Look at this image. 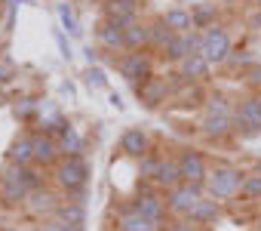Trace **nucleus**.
Returning a JSON list of instances; mask_svg holds the SVG:
<instances>
[{"label": "nucleus", "mask_w": 261, "mask_h": 231, "mask_svg": "<svg viewBox=\"0 0 261 231\" xmlns=\"http://www.w3.org/2000/svg\"><path fill=\"white\" fill-rule=\"evenodd\" d=\"M178 167H181V179L191 185H206L209 170H212L209 160L203 157V151H197V148H185L178 154Z\"/></svg>", "instance_id": "8"}, {"label": "nucleus", "mask_w": 261, "mask_h": 231, "mask_svg": "<svg viewBox=\"0 0 261 231\" xmlns=\"http://www.w3.org/2000/svg\"><path fill=\"white\" fill-rule=\"evenodd\" d=\"M255 10H261V0H255Z\"/></svg>", "instance_id": "41"}, {"label": "nucleus", "mask_w": 261, "mask_h": 231, "mask_svg": "<svg viewBox=\"0 0 261 231\" xmlns=\"http://www.w3.org/2000/svg\"><path fill=\"white\" fill-rule=\"evenodd\" d=\"M10 231H13V228H10Z\"/></svg>", "instance_id": "45"}, {"label": "nucleus", "mask_w": 261, "mask_h": 231, "mask_svg": "<svg viewBox=\"0 0 261 231\" xmlns=\"http://www.w3.org/2000/svg\"><path fill=\"white\" fill-rule=\"evenodd\" d=\"M178 74H181L185 80H191V83H206L209 74H212V65H209L200 53H194V56H188V59L178 65Z\"/></svg>", "instance_id": "18"}, {"label": "nucleus", "mask_w": 261, "mask_h": 231, "mask_svg": "<svg viewBox=\"0 0 261 231\" xmlns=\"http://www.w3.org/2000/svg\"><path fill=\"white\" fill-rule=\"evenodd\" d=\"M56 219H62L65 225H74V228H83L86 225V206L83 200H62L59 210H56Z\"/></svg>", "instance_id": "24"}, {"label": "nucleus", "mask_w": 261, "mask_h": 231, "mask_svg": "<svg viewBox=\"0 0 261 231\" xmlns=\"http://www.w3.org/2000/svg\"><path fill=\"white\" fill-rule=\"evenodd\" d=\"M0 231H10V228H0Z\"/></svg>", "instance_id": "44"}, {"label": "nucleus", "mask_w": 261, "mask_h": 231, "mask_svg": "<svg viewBox=\"0 0 261 231\" xmlns=\"http://www.w3.org/2000/svg\"><path fill=\"white\" fill-rule=\"evenodd\" d=\"M142 216H148V219H154L157 225H163L166 228V219H169V206H166V194H160V188H154V185H142L139 188V194L129 200Z\"/></svg>", "instance_id": "7"}, {"label": "nucleus", "mask_w": 261, "mask_h": 231, "mask_svg": "<svg viewBox=\"0 0 261 231\" xmlns=\"http://www.w3.org/2000/svg\"><path fill=\"white\" fill-rule=\"evenodd\" d=\"M53 179H56L59 191H65L68 197L80 200V194H83L86 185H89V164L83 160V154H77V157H68V154H65V157L53 167Z\"/></svg>", "instance_id": "1"}, {"label": "nucleus", "mask_w": 261, "mask_h": 231, "mask_svg": "<svg viewBox=\"0 0 261 231\" xmlns=\"http://www.w3.org/2000/svg\"><path fill=\"white\" fill-rule=\"evenodd\" d=\"M101 16L126 28L139 22V0H101Z\"/></svg>", "instance_id": "13"}, {"label": "nucleus", "mask_w": 261, "mask_h": 231, "mask_svg": "<svg viewBox=\"0 0 261 231\" xmlns=\"http://www.w3.org/2000/svg\"><path fill=\"white\" fill-rule=\"evenodd\" d=\"M224 4H233V0H224Z\"/></svg>", "instance_id": "43"}, {"label": "nucleus", "mask_w": 261, "mask_h": 231, "mask_svg": "<svg viewBox=\"0 0 261 231\" xmlns=\"http://www.w3.org/2000/svg\"><path fill=\"white\" fill-rule=\"evenodd\" d=\"M200 231H203V228H200Z\"/></svg>", "instance_id": "46"}, {"label": "nucleus", "mask_w": 261, "mask_h": 231, "mask_svg": "<svg viewBox=\"0 0 261 231\" xmlns=\"http://www.w3.org/2000/svg\"><path fill=\"white\" fill-rule=\"evenodd\" d=\"M120 151H123L126 157H133V160H142L145 154L154 151L151 133L142 130V127H129V130H123V136H120Z\"/></svg>", "instance_id": "9"}, {"label": "nucleus", "mask_w": 261, "mask_h": 231, "mask_svg": "<svg viewBox=\"0 0 261 231\" xmlns=\"http://www.w3.org/2000/svg\"><path fill=\"white\" fill-rule=\"evenodd\" d=\"M117 71H120V77L126 83H133V86H142L151 77H157L154 74V59L148 53H123L117 59Z\"/></svg>", "instance_id": "4"}, {"label": "nucleus", "mask_w": 261, "mask_h": 231, "mask_svg": "<svg viewBox=\"0 0 261 231\" xmlns=\"http://www.w3.org/2000/svg\"><path fill=\"white\" fill-rule=\"evenodd\" d=\"M240 197L249 200V203H258V200H261V173H246Z\"/></svg>", "instance_id": "31"}, {"label": "nucleus", "mask_w": 261, "mask_h": 231, "mask_svg": "<svg viewBox=\"0 0 261 231\" xmlns=\"http://www.w3.org/2000/svg\"><path fill=\"white\" fill-rule=\"evenodd\" d=\"M233 127L243 136H258L261 133V93H249L237 102Z\"/></svg>", "instance_id": "6"}, {"label": "nucleus", "mask_w": 261, "mask_h": 231, "mask_svg": "<svg viewBox=\"0 0 261 231\" xmlns=\"http://www.w3.org/2000/svg\"><path fill=\"white\" fill-rule=\"evenodd\" d=\"M200 56L209 65H227V59L233 56V40L227 34V28L212 25L203 31V43H200Z\"/></svg>", "instance_id": "3"}, {"label": "nucleus", "mask_w": 261, "mask_h": 231, "mask_svg": "<svg viewBox=\"0 0 261 231\" xmlns=\"http://www.w3.org/2000/svg\"><path fill=\"white\" fill-rule=\"evenodd\" d=\"M56 13H59V22H62V31H68L71 37H77L83 28H80V19H77V13H74V4H68V0H62V4L56 7Z\"/></svg>", "instance_id": "26"}, {"label": "nucleus", "mask_w": 261, "mask_h": 231, "mask_svg": "<svg viewBox=\"0 0 261 231\" xmlns=\"http://www.w3.org/2000/svg\"><path fill=\"white\" fill-rule=\"evenodd\" d=\"M126 53H145L151 50V37H148V22H133L126 25Z\"/></svg>", "instance_id": "23"}, {"label": "nucleus", "mask_w": 261, "mask_h": 231, "mask_svg": "<svg viewBox=\"0 0 261 231\" xmlns=\"http://www.w3.org/2000/svg\"><path fill=\"white\" fill-rule=\"evenodd\" d=\"M7 77H10V65L0 62V80H7Z\"/></svg>", "instance_id": "39"}, {"label": "nucleus", "mask_w": 261, "mask_h": 231, "mask_svg": "<svg viewBox=\"0 0 261 231\" xmlns=\"http://www.w3.org/2000/svg\"><path fill=\"white\" fill-rule=\"evenodd\" d=\"M136 96H139V102L148 108V111H157L172 93H169V83L163 80V77H151L148 83H142V86H136Z\"/></svg>", "instance_id": "15"}, {"label": "nucleus", "mask_w": 261, "mask_h": 231, "mask_svg": "<svg viewBox=\"0 0 261 231\" xmlns=\"http://www.w3.org/2000/svg\"><path fill=\"white\" fill-rule=\"evenodd\" d=\"M160 160H163V154H157V151H151V154H145V157L139 160V176H142V182H151V185H154V179H157V173H160Z\"/></svg>", "instance_id": "30"}, {"label": "nucleus", "mask_w": 261, "mask_h": 231, "mask_svg": "<svg viewBox=\"0 0 261 231\" xmlns=\"http://www.w3.org/2000/svg\"><path fill=\"white\" fill-rule=\"evenodd\" d=\"M40 231H83V228L65 225L62 219H56V216H53V219H43V222H40Z\"/></svg>", "instance_id": "34"}, {"label": "nucleus", "mask_w": 261, "mask_h": 231, "mask_svg": "<svg viewBox=\"0 0 261 231\" xmlns=\"http://www.w3.org/2000/svg\"><path fill=\"white\" fill-rule=\"evenodd\" d=\"M218 219H221V203H218V200H212V197H203V200L194 206V213L188 216V222H191V225H197V228L215 225Z\"/></svg>", "instance_id": "20"}, {"label": "nucleus", "mask_w": 261, "mask_h": 231, "mask_svg": "<svg viewBox=\"0 0 261 231\" xmlns=\"http://www.w3.org/2000/svg\"><path fill=\"white\" fill-rule=\"evenodd\" d=\"M206 197V188L203 185H191V182H181L175 185L172 191H166V206H169V216L175 219H188L194 213V206Z\"/></svg>", "instance_id": "5"}, {"label": "nucleus", "mask_w": 261, "mask_h": 231, "mask_svg": "<svg viewBox=\"0 0 261 231\" xmlns=\"http://www.w3.org/2000/svg\"><path fill=\"white\" fill-rule=\"evenodd\" d=\"M255 173H261V160H258V170H255Z\"/></svg>", "instance_id": "42"}, {"label": "nucleus", "mask_w": 261, "mask_h": 231, "mask_svg": "<svg viewBox=\"0 0 261 231\" xmlns=\"http://www.w3.org/2000/svg\"><path fill=\"white\" fill-rule=\"evenodd\" d=\"M246 86L252 93H261V62H255L249 71H246Z\"/></svg>", "instance_id": "33"}, {"label": "nucleus", "mask_w": 261, "mask_h": 231, "mask_svg": "<svg viewBox=\"0 0 261 231\" xmlns=\"http://www.w3.org/2000/svg\"><path fill=\"white\" fill-rule=\"evenodd\" d=\"M83 83L95 93V89H105L108 86V74L98 68V65H86V71H83Z\"/></svg>", "instance_id": "32"}, {"label": "nucleus", "mask_w": 261, "mask_h": 231, "mask_svg": "<svg viewBox=\"0 0 261 231\" xmlns=\"http://www.w3.org/2000/svg\"><path fill=\"white\" fill-rule=\"evenodd\" d=\"M56 43H59L62 56H65V59H71V47H68V40H65V31H56Z\"/></svg>", "instance_id": "36"}, {"label": "nucleus", "mask_w": 261, "mask_h": 231, "mask_svg": "<svg viewBox=\"0 0 261 231\" xmlns=\"http://www.w3.org/2000/svg\"><path fill=\"white\" fill-rule=\"evenodd\" d=\"M255 225H258V231H261V213H258V219H255Z\"/></svg>", "instance_id": "40"}, {"label": "nucleus", "mask_w": 261, "mask_h": 231, "mask_svg": "<svg viewBox=\"0 0 261 231\" xmlns=\"http://www.w3.org/2000/svg\"><path fill=\"white\" fill-rule=\"evenodd\" d=\"M31 111H34V102H31V99H25L22 105H16V114H22V118H28Z\"/></svg>", "instance_id": "37"}, {"label": "nucleus", "mask_w": 261, "mask_h": 231, "mask_svg": "<svg viewBox=\"0 0 261 231\" xmlns=\"http://www.w3.org/2000/svg\"><path fill=\"white\" fill-rule=\"evenodd\" d=\"M185 179H181V167H178V157H163L160 160V173H157V179H154V188H160V191H172L175 185H181Z\"/></svg>", "instance_id": "19"}, {"label": "nucleus", "mask_w": 261, "mask_h": 231, "mask_svg": "<svg viewBox=\"0 0 261 231\" xmlns=\"http://www.w3.org/2000/svg\"><path fill=\"white\" fill-rule=\"evenodd\" d=\"M191 16H194V28H197V31H206V28L218 25L212 4H194V7H191Z\"/></svg>", "instance_id": "29"}, {"label": "nucleus", "mask_w": 261, "mask_h": 231, "mask_svg": "<svg viewBox=\"0 0 261 231\" xmlns=\"http://www.w3.org/2000/svg\"><path fill=\"white\" fill-rule=\"evenodd\" d=\"M166 231H200L197 225H191L188 219H178V222H169V228Z\"/></svg>", "instance_id": "35"}, {"label": "nucleus", "mask_w": 261, "mask_h": 231, "mask_svg": "<svg viewBox=\"0 0 261 231\" xmlns=\"http://www.w3.org/2000/svg\"><path fill=\"white\" fill-rule=\"evenodd\" d=\"M7 164L13 167H34V139L31 136H19L10 151H7Z\"/></svg>", "instance_id": "22"}, {"label": "nucleus", "mask_w": 261, "mask_h": 231, "mask_svg": "<svg viewBox=\"0 0 261 231\" xmlns=\"http://www.w3.org/2000/svg\"><path fill=\"white\" fill-rule=\"evenodd\" d=\"M108 102H111V105H114L117 111L123 108V99H120V93H108Z\"/></svg>", "instance_id": "38"}, {"label": "nucleus", "mask_w": 261, "mask_h": 231, "mask_svg": "<svg viewBox=\"0 0 261 231\" xmlns=\"http://www.w3.org/2000/svg\"><path fill=\"white\" fill-rule=\"evenodd\" d=\"M95 40H98V47L108 50V53H123V50H126V31H123V25L108 22V19H101V22L95 25Z\"/></svg>", "instance_id": "14"}, {"label": "nucleus", "mask_w": 261, "mask_h": 231, "mask_svg": "<svg viewBox=\"0 0 261 231\" xmlns=\"http://www.w3.org/2000/svg\"><path fill=\"white\" fill-rule=\"evenodd\" d=\"M59 203H62V197L53 191V188H37V191H31L28 194V200H25V210L34 216V219H53L56 216V210H59Z\"/></svg>", "instance_id": "12"}, {"label": "nucleus", "mask_w": 261, "mask_h": 231, "mask_svg": "<svg viewBox=\"0 0 261 231\" xmlns=\"http://www.w3.org/2000/svg\"><path fill=\"white\" fill-rule=\"evenodd\" d=\"M148 37H151V50L163 53V50H166V43L172 40V31L166 28V22H163V19H154V22H148Z\"/></svg>", "instance_id": "27"}, {"label": "nucleus", "mask_w": 261, "mask_h": 231, "mask_svg": "<svg viewBox=\"0 0 261 231\" xmlns=\"http://www.w3.org/2000/svg\"><path fill=\"white\" fill-rule=\"evenodd\" d=\"M160 19L166 22V28H169L172 34H191V31H197V28H194V16H191V10H185V7H169Z\"/></svg>", "instance_id": "21"}, {"label": "nucleus", "mask_w": 261, "mask_h": 231, "mask_svg": "<svg viewBox=\"0 0 261 231\" xmlns=\"http://www.w3.org/2000/svg\"><path fill=\"white\" fill-rule=\"evenodd\" d=\"M59 148H62V157L68 154V157H77V154H83V136H80V130L77 127H65V133L59 136Z\"/></svg>", "instance_id": "25"}, {"label": "nucleus", "mask_w": 261, "mask_h": 231, "mask_svg": "<svg viewBox=\"0 0 261 231\" xmlns=\"http://www.w3.org/2000/svg\"><path fill=\"white\" fill-rule=\"evenodd\" d=\"M237 105L224 96V93H209L206 96V114H221V118H233Z\"/></svg>", "instance_id": "28"}, {"label": "nucleus", "mask_w": 261, "mask_h": 231, "mask_svg": "<svg viewBox=\"0 0 261 231\" xmlns=\"http://www.w3.org/2000/svg\"><path fill=\"white\" fill-rule=\"evenodd\" d=\"M34 139V164L37 167H56L62 160V148H59V139H53L49 133H37L31 136Z\"/></svg>", "instance_id": "16"}, {"label": "nucleus", "mask_w": 261, "mask_h": 231, "mask_svg": "<svg viewBox=\"0 0 261 231\" xmlns=\"http://www.w3.org/2000/svg\"><path fill=\"white\" fill-rule=\"evenodd\" d=\"M114 228H117V231H166V228H163V225H157L154 219L142 216L133 203H123V206L117 210Z\"/></svg>", "instance_id": "10"}, {"label": "nucleus", "mask_w": 261, "mask_h": 231, "mask_svg": "<svg viewBox=\"0 0 261 231\" xmlns=\"http://www.w3.org/2000/svg\"><path fill=\"white\" fill-rule=\"evenodd\" d=\"M200 133H203L206 139H227L230 133H237V127H233V118H221V114H203Z\"/></svg>", "instance_id": "17"}, {"label": "nucleus", "mask_w": 261, "mask_h": 231, "mask_svg": "<svg viewBox=\"0 0 261 231\" xmlns=\"http://www.w3.org/2000/svg\"><path fill=\"white\" fill-rule=\"evenodd\" d=\"M243 179H246V173H240V170L230 167V164L212 167V170H209V179H206V185H203V188H206V197H212V200H218V203H227V200L240 197Z\"/></svg>", "instance_id": "2"}, {"label": "nucleus", "mask_w": 261, "mask_h": 231, "mask_svg": "<svg viewBox=\"0 0 261 231\" xmlns=\"http://www.w3.org/2000/svg\"><path fill=\"white\" fill-rule=\"evenodd\" d=\"M200 43H203V31H191V34H172V40L166 43V50H163V59H169V62H185L188 56H194V53H200Z\"/></svg>", "instance_id": "11"}]
</instances>
